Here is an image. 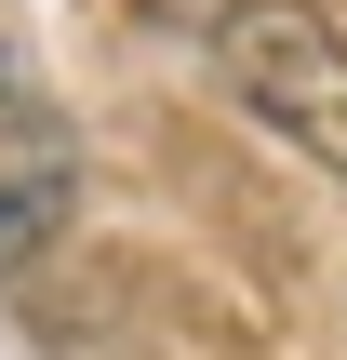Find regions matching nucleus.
Wrapping results in <instances>:
<instances>
[{"label": "nucleus", "instance_id": "1", "mask_svg": "<svg viewBox=\"0 0 347 360\" xmlns=\"http://www.w3.org/2000/svg\"><path fill=\"white\" fill-rule=\"evenodd\" d=\"M214 80L294 160L347 174V27L321 0H214Z\"/></svg>", "mask_w": 347, "mask_h": 360}, {"label": "nucleus", "instance_id": "2", "mask_svg": "<svg viewBox=\"0 0 347 360\" xmlns=\"http://www.w3.org/2000/svg\"><path fill=\"white\" fill-rule=\"evenodd\" d=\"M67 214H80V160H67V134L53 120H0V281L13 267H40L53 240H67Z\"/></svg>", "mask_w": 347, "mask_h": 360}]
</instances>
